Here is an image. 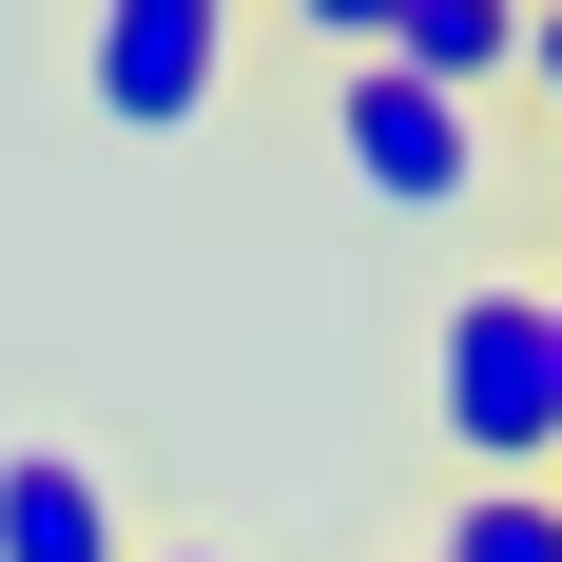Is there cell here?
<instances>
[{
    "instance_id": "cell-1",
    "label": "cell",
    "mask_w": 562,
    "mask_h": 562,
    "mask_svg": "<svg viewBox=\"0 0 562 562\" xmlns=\"http://www.w3.org/2000/svg\"><path fill=\"white\" fill-rule=\"evenodd\" d=\"M427 427L465 485H562V369H543V272H465L427 311Z\"/></svg>"
},
{
    "instance_id": "cell-2",
    "label": "cell",
    "mask_w": 562,
    "mask_h": 562,
    "mask_svg": "<svg viewBox=\"0 0 562 562\" xmlns=\"http://www.w3.org/2000/svg\"><path fill=\"white\" fill-rule=\"evenodd\" d=\"M330 156L369 214H465L485 194V116L427 98V78H389V58H330Z\"/></svg>"
},
{
    "instance_id": "cell-3",
    "label": "cell",
    "mask_w": 562,
    "mask_h": 562,
    "mask_svg": "<svg viewBox=\"0 0 562 562\" xmlns=\"http://www.w3.org/2000/svg\"><path fill=\"white\" fill-rule=\"evenodd\" d=\"M78 98L116 136H194L233 98V0H98L78 20Z\"/></svg>"
},
{
    "instance_id": "cell-4",
    "label": "cell",
    "mask_w": 562,
    "mask_h": 562,
    "mask_svg": "<svg viewBox=\"0 0 562 562\" xmlns=\"http://www.w3.org/2000/svg\"><path fill=\"white\" fill-rule=\"evenodd\" d=\"M0 562H136V505H116L98 447H0Z\"/></svg>"
},
{
    "instance_id": "cell-5",
    "label": "cell",
    "mask_w": 562,
    "mask_h": 562,
    "mask_svg": "<svg viewBox=\"0 0 562 562\" xmlns=\"http://www.w3.org/2000/svg\"><path fill=\"white\" fill-rule=\"evenodd\" d=\"M369 58H389V78H427V98H505L524 78V0H369Z\"/></svg>"
},
{
    "instance_id": "cell-6",
    "label": "cell",
    "mask_w": 562,
    "mask_h": 562,
    "mask_svg": "<svg viewBox=\"0 0 562 562\" xmlns=\"http://www.w3.org/2000/svg\"><path fill=\"white\" fill-rule=\"evenodd\" d=\"M427 562H562V485H447Z\"/></svg>"
},
{
    "instance_id": "cell-7",
    "label": "cell",
    "mask_w": 562,
    "mask_h": 562,
    "mask_svg": "<svg viewBox=\"0 0 562 562\" xmlns=\"http://www.w3.org/2000/svg\"><path fill=\"white\" fill-rule=\"evenodd\" d=\"M524 98L562 116V0H524Z\"/></svg>"
},
{
    "instance_id": "cell-8",
    "label": "cell",
    "mask_w": 562,
    "mask_h": 562,
    "mask_svg": "<svg viewBox=\"0 0 562 562\" xmlns=\"http://www.w3.org/2000/svg\"><path fill=\"white\" fill-rule=\"evenodd\" d=\"M543 369H562V272H543Z\"/></svg>"
},
{
    "instance_id": "cell-9",
    "label": "cell",
    "mask_w": 562,
    "mask_h": 562,
    "mask_svg": "<svg viewBox=\"0 0 562 562\" xmlns=\"http://www.w3.org/2000/svg\"><path fill=\"white\" fill-rule=\"evenodd\" d=\"M156 562H214V543H156Z\"/></svg>"
}]
</instances>
